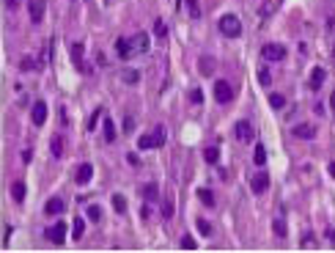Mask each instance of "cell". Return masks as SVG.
Masks as SVG:
<instances>
[{
	"label": "cell",
	"mask_w": 335,
	"mask_h": 253,
	"mask_svg": "<svg viewBox=\"0 0 335 253\" xmlns=\"http://www.w3.org/2000/svg\"><path fill=\"white\" fill-rule=\"evenodd\" d=\"M217 25H220V33H223V36H231V39L242 36V22H239V17H233V14H223Z\"/></svg>",
	"instance_id": "cell-1"
},
{
	"label": "cell",
	"mask_w": 335,
	"mask_h": 253,
	"mask_svg": "<svg viewBox=\"0 0 335 253\" xmlns=\"http://www.w3.org/2000/svg\"><path fill=\"white\" fill-rule=\"evenodd\" d=\"M233 135H237L239 143H253V124L250 121H237V127H233Z\"/></svg>",
	"instance_id": "cell-2"
},
{
	"label": "cell",
	"mask_w": 335,
	"mask_h": 253,
	"mask_svg": "<svg viewBox=\"0 0 335 253\" xmlns=\"http://www.w3.org/2000/svg\"><path fill=\"white\" fill-rule=\"evenodd\" d=\"M261 55H264V61H283L286 58V47L283 44H264Z\"/></svg>",
	"instance_id": "cell-3"
},
{
	"label": "cell",
	"mask_w": 335,
	"mask_h": 253,
	"mask_svg": "<svg viewBox=\"0 0 335 253\" xmlns=\"http://www.w3.org/2000/svg\"><path fill=\"white\" fill-rule=\"evenodd\" d=\"M44 237L50 239V242L61 245L66 239V223H55V226H50V229H44Z\"/></svg>",
	"instance_id": "cell-4"
},
{
	"label": "cell",
	"mask_w": 335,
	"mask_h": 253,
	"mask_svg": "<svg viewBox=\"0 0 335 253\" xmlns=\"http://www.w3.org/2000/svg\"><path fill=\"white\" fill-rule=\"evenodd\" d=\"M231 97H233L231 86L225 83V80H217V83H214V99H217L220 105H225V102H231Z\"/></svg>",
	"instance_id": "cell-5"
},
{
	"label": "cell",
	"mask_w": 335,
	"mask_h": 253,
	"mask_svg": "<svg viewBox=\"0 0 335 253\" xmlns=\"http://www.w3.org/2000/svg\"><path fill=\"white\" fill-rule=\"evenodd\" d=\"M116 55L121 61H129L135 55V50H132V39H116Z\"/></svg>",
	"instance_id": "cell-6"
},
{
	"label": "cell",
	"mask_w": 335,
	"mask_h": 253,
	"mask_svg": "<svg viewBox=\"0 0 335 253\" xmlns=\"http://www.w3.org/2000/svg\"><path fill=\"white\" fill-rule=\"evenodd\" d=\"M44 9H47V3H44V0H30V3H28L30 22H42V17H44Z\"/></svg>",
	"instance_id": "cell-7"
},
{
	"label": "cell",
	"mask_w": 335,
	"mask_h": 253,
	"mask_svg": "<svg viewBox=\"0 0 335 253\" xmlns=\"http://www.w3.org/2000/svg\"><path fill=\"white\" fill-rule=\"evenodd\" d=\"M132 50H135V55L149 52V36H146V33H135V36H132Z\"/></svg>",
	"instance_id": "cell-8"
},
{
	"label": "cell",
	"mask_w": 335,
	"mask_h": 253,
	"mask_svg": "<svg viewBox=\"0 0 335 253\" xmlns=\"http://www.w3.org/2000/svg\"><path fill=\"white\" fill-rule=\"evenodd\" d=\"M291 132H294V138H303V140L316 138V127H313V124H297Z\"/></svg>",
	"instance_id": "cell-9"
},
{
	"label": "cell",
	"mask_w": 335,
	"mask_h": 253,
	"mask_svg": "<svg viewBox=\"0 0 335 253\" xmlns=\"http://www.w3.org/2000/svg\"><path fill=\"white\" fill-rule=\"evenodd\" d=\"M83 55H85V50H83V44H72V61H75V66L80 72H88V66H85V61H83Z\"/></svg>",
	"instance_id": "cell-10"
},
{
	"label": "cell",
	"mask_w": 335,
	"mask_h": 253,
	"mask_svg": "<svg viewBox=\"0 0 335 253\" xmlns=\"http://www.w3.org/2000/svg\"><path fill=\"white\" fill-rule=\"evenodd\" d=\"M91 176H93V165H91V162H83V165L77 168V174H75V182L77 184H88Z\"/></svg>",
	"instance_id": "cell-11"
},
{
	"label": "cell",
	"mask_w": 335,
	"mask_h": 253,
	"mask_svg": "<svg viewBox=\"0 0 335 253\" xmlns=\"http://www.w3.org/2000/svg\"><path fill=\"white\" fill-rule=\"evenodd\" d=\"M266 187H270V176H266V174H258V176H253V179H250V190H253V193L261 195Z\"/></svg>",
	"instance_id": "cell-12"
},
{
	"label": "cell",
	"mask_w": 335,
	"mask_h": 253,
	"mask_svg": "<svg viewBox=\"0 0 335 253\" xmlns=\"http://www.w3.org/2000/svg\"><path fill=\"white\" fill-rule=\"evenodd\" d=\"M30 116H33V124L42 127L44 121H47V105H44V102H36V105H33V110H30Z\"/></svg>",
	"instance_id": "cell-13"
},
{
	"label": "cell",
	"mask_w": 335,
	"mask_h": 253,
	"mask_svg": "<svg viewBox=\"0 0 335 253\" xmlns=\"http://www.w3.org/2000/svg\"><path fill=\"white\" fill-rule=\"evenodd\" d=\"M63 209H66V207H63L61 198H50V201L44 204V212H47V215H61Z\"/></svg>",
	"instance_id": "cell-14"
},
{
	"label": "cell",
	"mask_w": 335,
	"mask_h": 253,
	"mask_svg": "<svg viewBox=\"0 0 335 253\" xmlns=\"http://www.w3.org/2000/svg\"><path fill=\"white\" fill-rule=\"evenodd\" d=\"M324 80H327V72H324V69H319V66H316V69L311 72V88L316 91V88H321V83H324Z\"/></svg>",
	"instance_id": "cell-15"
},
{
	"label": "cell",
	"mask_w": 335,
	"mask_h": 253,
	"mask_svg": "<svg viewBox=\"0 0 335 253\" xmlns=\"http://www.w3.org/2000/svg\"><path fill=\"white\" fill-rule=\"evenodd\" d=\"M102 129H105V140L107 143H116V124H113V119H105Z\"/></svg>",
	"instance_id": "cell-16"
},
{
	"label": "cell",
	"mask_w": 335,
	"mask_h": 253,
	"mask_svg": "<svg viewBox=\"0 0 335 253\" xmlns=\"http://www.w3.org/2000/svg\"><path fill=\"white\" fill-rule=\"evenodd\" d=\"M140 193H143V198H146V201H157V198H159V187H157L154 182H149L143 190H140Z\"/></svg>",
	"instance_id": "cell-17"
},
{
	"label": "cell",
	"mask_w": 335,
	"mask_h": 253,
	"mask_svg": "<svg viewBox=\"0 0 335 253\" xmlns=\"http://www.w3.org/2000/svg\"><path fill=\"white\" fill-rule=\"evenodd\" d=\"M83 234H85V220H83V217H75V226H72V237H75V239H83Z\"/></svg>",
	"instance_id": "cell-18"
},
{
	"label": "cell",
	"mask_w": 335,
	"mask_h": 253,
	"mask_svg": "<svg viewBox=\"0 0 335 253\" xmlns=\"http://www.w3.org/2000/svg\"><path fill=\"white\" fill-rule=\"evenodd\" d=\"M11 195H14V201H25V182L11 184Z\"/></svg>",
	"instance_id": "cell-19"
},
{
	"label": "cell",
	"mask_w": 335,
	"mask_h": 253,
	"mask_svg": "<svg viewBox=\"0 0 335 253\" xmlns=\"http://www.w3.org/2000/svg\"><path fill=\"white\" fill-rule=\"evenodd\" d=\"M154 36H157V39H165V36H168V25H165L159 17L154 19Z\"/></svg>",
	"instance_id": "cell-20"
},
{
	"label": "cell",
	"mask_w": 335,
	"mask_h": 253,
	"mask_svg": "<svg viewBox=\"0 0 335 253\" xmlns=\"http://www.w3.org/2000/svg\"><path fill=\"white\" fill-rule=\"evenodd\" d=\"M184 6H187V11H190L192 19L200 17V3H198V0H184Z\"/></svg>",
	"instance_id": "cell-21"
},
{
	"label": "cell",
	"mask_w": 335,
	"mask_h": 253,
	"mask_svg": "<svg viewBox=\"0 0 335 253\" xmlns=\"http://www.w3.org/2000/svg\"><path fill=\"white\" fill-rule=\"evenodd\" d=\"M113 209H116L118 215H124V212H126V198L116 193V195H113Z\"/></svg>",
	"instance_id": "cell-22"
},
{
	"label": "cell",
	"mask_w": 335,
	"mask_h": 253,
	"mask_svg": "<svg viewBox=\"0 0 335 253\" xmlns=\"http://www.w3.org/2000/svg\"><path fill=\"white\" fill-rule=\"evenodd\" d=\"M50 152L55 154V157H61L63 154V138H58V135H55V138L50 140Z\"/></svg>",
	"instance_id": "cell-23"
},
{
	"label": "cell",
	"mask_w": 335,
	"mask_h": 253,
	"mask_svg": "<svg viewBox=\"0 0 335 253\" xmlns=\"http://www.w3.org/2000/svg\"><path fill=\"white\" fill-rule=\"evenodd\" d=\"M204 160H206V162H212V165H214V162L220 160V149H217V146H209V149L204 152Z\"/></svg>",
	"instance_id": "cell-24"
},
{
	"label": "cell",
	"mask_w": 335,
	"mask_h": 253,
	"mask_svg": "<svg viewBox=\"0 0 335 253\" xmlns=\"http://www.w3.org/2000/svg\"><path fill=\"white\" fill-rule=\"evenodd\" d=\"M151 138H154V149H157V146H162V143H165V138H168L165 127H157V129H154V135H151Z\"/></svg>",
	"instance_id": "cell-25"
},
{
	"label": "cell",
	"mask_w": 335,
	"mask_h": 253,
	"mask_svg": "<svg viewBox=\"0 0 335 253\" xmlns=\"http://www.w3.org/2000/svg\"><path fill=\"white\" fill-rule=\"evenodd\" d=\"M256 165H266V149L261 146V143H256Z\"/></svg>",
	"instance_id": "cell-26"
},
{
	"label": "cell",
	"mask_w": 335,
	"mask_h": 253,
	"mask_svg": "<svg viewBox=\"0 0 335 253\" xmlns=\"http://www.w3.org/2000/svg\"><path fill=\"white\" fill-rule=\"evenodd\" d=\"M258 83H261V86H270V83H272V74H270V69H266V66H261V69H258Z\"/></svg>",
	"instance_id": "cell-27"
},
{
	"label": "cell",
	"mask_w": 335,
	"mask_h": 253,
	"mask_svg": "<svg viewBox=\"0 0 335 253\" xmlns=\"http://www.w3.org/2000/svg\"><path fill=\"white\" fill-rule=\"evenodd\" d=\"M270 105L275 107V110H280V107L286 105V97H283V94H272V97H270Z\"/></svg>",
	"instance_id": "cell-28"
},
{
	"label": "cell",
	"mask_w": 335,
	"mask_h": 253,
	"mask_svg": "<svg viewBox=\"0 0 335 253\" xmlns=\"http://www.w3.org/2000/svg\"><path fill=\"white\" fill-rule=\"evenodd\" d=\"M195 226H198V231H200V237H209V234H212V226H209V223H206V220H204V217H198V220H195Z\"/></svg>",
	"instance_id": "cell-29"
},
{
	"label": "cell",
	"mask_w": 335,
	"mask_h": 253,
	"mask_svg": "<svg viewBox=\"0 0 335 253\" xmlns=\"http://www.w3.org/2000/svg\"><path fill=\"white\" fill-rule=\"evenodd\" d=\"M198 198L206 204V207H212V204H214V195H212V190H198Z\"/></svg>",
	"instance_id": "cell-30"
},
{
	"label": "cell",
	"mask_w": 335,
	"mask_h": 253,
	"mask_svg": "<svg viewBox=\"0 0 335 253\" xmlns=\"http://www.w3.org/2000/svg\"><path fill=\"white\" fill-rule=\"evenodd\" d=\"M121 74H124V83H129V86H135L138 80H140L135 69H126V72H121Z\"/></svg>",
	"instance_id": "cell-31"
},
{
	"label": "cell",
	"mask_w": 335,
	"mask_h": 253,
	"mask_svg": "<svg viewBox=\"0 0 335 253\" xmlns=\"http://www.w3.org/2000/svg\"><path fill=\"white\" fill-rule=\"evenodd\" d=\"M138 149H143V152H146V149H154V138H151V135H143V138L138 140Z\"/></svg>",
	"instance_id": "cell-32"
},
{
	"label": "cell",
	"mask_w": 335,
	"mask_h": 253,
	"mask_svg": "<svg viewBox=\"0 0 335 253\" xmlns=\"http://www.w3.org/2000/svg\"><path fill=\"white\" fill-rule=\"evenodd\" d=\"M182 248H184V250H195L198 245H195V239H192L190 234H184V237H182Z\"/></svg>",
	"instance_id": "cell-33"
},
{
	"label": "cell",
	"mask_w": 335,
	"mask_h": 253,
	"mask_svg": "<svg viewBox=\"0 0 335 253\" xmlns=\"http://www.w3.org/2000/svg\"><path fill=\"white\" fill-rule=\"evenodd\" d=\"M11 234H14V226H11V223H6V226H3V248H6V245H9Z\"/></svg>",
	"instance_id": "cell-34"
},
{
	"label": "cell",
	"mask_w": 335,
	"mask_h": 253,
	"mask_svg": "<svg viewBox=\"0 0 335 253\" xmlns=\"http://www.w3.org/2000/svg\"><path fill=\"white\" fill-rule=\"evenodd\" d=\"M88 217H91V220H102V209H99L96 204H91V207H88Z\"/></svg>",
	"instance_id": "cell-35"
},
{
	"label": "cell",
	"mask_w": 335,
	"mask_h": 253,
	"mask_svg": "<svg viewBox=\"0 0 335 253\" xmlns=\"http://www.w3.org/2000/svg\"><path fill=\"white\" fill-rule=\"evenodd\" d=\"M272 229H275V234H278V237H286V223L280 220V217H278V220L272 223Z\"/></svg>",
	"instance_id": "cell-36"
},
{
	"label": "cell",
	"mask_w": 335,
	"mask_h": 253,
	"mask_svg": "<svg viewBox=\"0 0 335 253\" xmlns=\"http://www.w3.org/2000/svg\"><path fill=\"white\" fill-rule=\"evenodd\" d=\"M190 99L195 102V105H200V102H204V94L198 91V88H192V94H190Z\"/></svg>",
	"instance_id": "cell-37"
},
{
	"label": "cell",
	"mask_w": 335,
	"mask_h": 253,
	"mask_svg": "<svg viewBox=\"0 0 335 253\" xmlns=\"http://www.w3.org/2000/svg\"><path fill=\"white\" fill-rule=\"evenodd\" d=\"M99 116H102V107H99V110H93V116L88 119V129H93V127H96V119H99Z\"/></svg>",
	"instance_id": "cell-38"
},
{
	"label": "cell",
	"mask_w": 335,
	"mask_h": 253,
	"mask_svg": "<svg viewBox=\"0 0 335 253\" xmlns=\"http://www.w3.org/2000/svg\"><path fill=\"white\" fill-rule=\"evenodd\" d=\"M17 6H19V0H6V9H11V11H14Z\"/></svg>",
	"instance_id": "cell-39"
},
{
	"label": "cell",
	"mask_w": 335,
	"mask_h": 253,
	"mask_svg": "<svg viewBox=\"0 0 335 253\" xmlns=\"http://www.w3.org/2000/svg\"><path fill=\"white\" fill-rule=\"evenodd\" d=\"M162 215H165V217L173 215V207H171V204H165V207H162Z\"/></svg>",
	"instance_id": "cell-40"
},
{
	"label": "cell",
	"mask_w": 335,
	"mask_h": 253,
	"mask_svg": "<svg viewBox=\"0 0 335 253\" xmlns=\"http://www.w3.org/2000/svg\"><path fill=\"white\" fill-rule=\"evenodd\" d=\"M132 129H135V119L129 116V119H126V132H132Z\"/></svg>",
	"instance_id": "cell-41"
},
{
	"label": "cell",
	"mask_w": 335,
	"mask_h": 253,
	"mask_svg": "<svg viewBox=\"0 0 335 253\" xmlns=\"http://www.w3.org/2000/svg\"><path fill=\"white\" fill-rule=\"evenodd\" d=\"M126 162H129V165H138V154H126Z\"/></svg>",
	"instance_id": "cell-42"
},
{
	"label": "cell",
	"mask_w": 335,
	"mask_h": 253,
	"mask_svg": "<svg viewBox=\"0 0 335 253\" xmlns=\"http://www.w3.org/2000/svg\"><path fill=\"white\" fill-rule=\"evenodd\" d=\"M327 171H330V176L335 179V162H330V168H327Z\"/></svg>",
	"instance_id": "cell-43"
},
{
	"label": "cell",
	"mask_w": 335,
	"mask_h": 253,
	"mask_svg": "<svg viewBox=\"0 0 335 253\" xmlns=\"http://www.w3.org/2000/svg\"><path fill=\"white\" fill-rule=\"evenodd\" d=\"M330 107L335 110V91H332V97H330Z\"/></svg>",
	"instance_id": "cell-44"
}]
</instances>
